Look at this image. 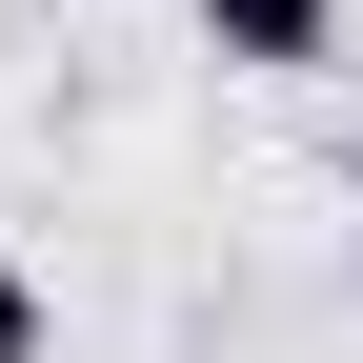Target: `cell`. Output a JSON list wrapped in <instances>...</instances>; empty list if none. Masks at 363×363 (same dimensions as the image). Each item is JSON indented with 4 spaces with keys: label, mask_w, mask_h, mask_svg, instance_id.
Here are the masks:
<instances>
[{
    "label": "cell",
    "mask_w": 363,
    "mask_h": 363,
    "mask_svg": "<svg viewBox=\"0 0 363 363\" xmlns=\"http://www.w3.org/2000/svg\"><path fill=\"white\" fill-rule=\"evenodd\" d=\"M40 343H61V303H40L21 262H0V363H40Z\"/></svg>",
    "instance_id": "2"
},
{
    "label": "cell",
    "mask_w": 363,
    "mask_h": 363,
    "mask_svg": "<svg viewBox=\"0 0 363 363\" xmlns=\"http://www.w3.org/2000/svg\"><path fill=\"white\" fill-rule=\"evenodd\" d=\"M202 40H222L242 81H303V61L343 40V0H202Z\"/></svg>",
    "instance_id": "1"
}]
</instances>
